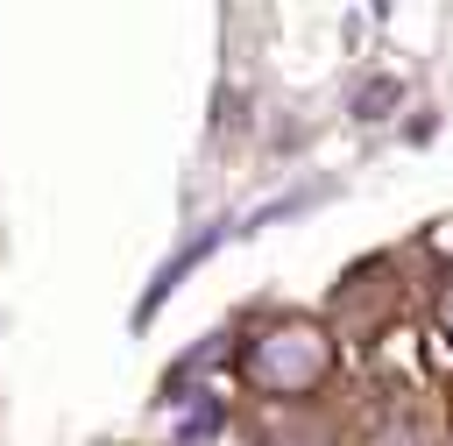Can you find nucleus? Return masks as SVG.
Wrapping results in <instances>:
<instances>
[{
	"mask_svg": "<svg viewBox=\"0 0 453 446\" xmlns=\"http://www.w3.org/2000/svg\"><path fill=\"white\" fill-rule=\"evenodd\" d=\"M326 361H333V347H326L319 326H276V333H262L248 347V382L276 389V396H297V389H311L326 375Z\"/></svg>",
	"mask_w": 453,
	"mask_h": 446,
	"instance_id": "f257e3e1",
	"label": "nucleus"
},
{
	"mask_svg": "<svg viewBox=\"0 0 453 446\" xmlns=\"http://www.w3.org/2000/svg\"><path fill=\"white\" fill-rule=\"evenodd\" d=\"M439 319H446V333H453V297H446V311H439Z\"/></svg>",
	"mask_w": 453,
	"mask_h": 446,
	"instance_id": "f03ea898",
	"label": "nucleus"
},
{
	"mask_svg": "<svg viewBox=\"0 0 453 446\" xmlns=\"http://www.w3.org/2000/svg\"><path fill=\"white\" fill-rule=\"evenodd\" d=\"M375 446H418V439H375Z\"/></svg>",
	"mask_w": 453,
	"mask_h": 446,
	"instance_id": "7ed1b4c3",
	"label": "nucleus"
}]
</instances>
